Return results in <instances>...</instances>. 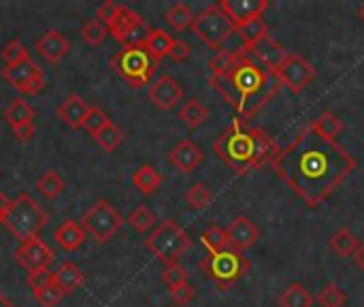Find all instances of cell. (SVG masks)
I'll list each match as a JSON object with an SVG mask.
<instances>
[{
    "instance_id": "cell-1",
    "label": "cell",
    "mask_w": 364,
    "mask_h": 307,
    "mask_svg": "<svg viewBox=\"0 0 364 307\" xmlns=\"http://www.w3.org/2000/svg\"><path fill=\"white\" fill-rule=\"evenodd\" d=\"M271 167L305 205L316 209L358 169V160L335 139L303 128L279 150Z\"/></svg>"
},
{
    "instance_id": "cell-2",
    "label": "cell",
    "mask_w": 364,
    "mask_h": 307,
    "mask_svg": "<svg viewBox=\"0 0 364 307\" xmlns=\"http://www.w3.org/2000/svg\"><path fill=\"white\" fill-rule=\"evenodd\" d=\"M237 53L239 60L235 68H230L222 77H209V83L226 103L235 107L241 120L250 122L262 107H267L269 100L275 98L282 83L250 53H245L243 49H237Z\"/></svg>"
},
{
    "instance_id": "cell-3",
    "label": "cell",
    "mask_w": 364,
    "mask_h": 307,
    "mask_svg": "<svg viewBox=\"0 0 364 307\" xmlns=\"http://www.w3.org/2000/svg\"><path fill=\"white\" fill-rule=\"evenodd\" d=\"M213 152L237 175H245L262 169L264 165H271L279 154V145L264 128L252 126L247 120L237 115L230 126L215 139Z\"/></svg>"
},
{
    "instance_id": "cell-4",
    "label": "cell",
    "mask_w": 364,
    "mask_h": 307,
    "mask_svg": "<svg viewBox=\"0 0 364 307\" xmlns=\"http://www.w3.org/2000/svg\"><path fill=\"white\" fill-rule=\"evenodd\" d=\"M45 224H47V214L38 205V201L32 199L30 194L21 192L9 203L4 214V227L17 241L23 244L28 239H36Z\"/></svg>"
},
{
    "instance_id": "cell-5",
    "label": "cell",
    "mask_w": 364,
    "mask_h": 307,
    "mask_svg": "<svg viewBox=\"0 0 364 307\" xmlns=\"http://www.w3.org/2000/svg\"><path fill=\"white\" fill-rule=\"evenodd\" d=\"M145 248L166 267L175 265L192 248V239L186 229H181L173 218H168L149 233V237L145 239Z\"/></svg>"
},
{
    "instance_id": "cell-6",
    "label": "cell",
    "mask_w": 364,
    "mask_h": 307,
    "mask_svg": "<svg viewBox=\"0 0 364 307\" xmlns=\"http://www.w3.org/2000/svg\"><path fill=\"white\" fill-rule=\"evenodd\" d=\"M200 271L218 284V288L228 291L232 288L241 278H245V274L250 271L252 263L247 256H243L241 252L226 248L222 252H213L207 254L200 263H198Z\"/></svg>"
},
{
    "instance_id": "cell-7",
    "label": "cell",
    "mask_w": 364,
    "mask_h": 307,
    "mask_svg": "<svg viewBox=\"0 0 364 307\" xmlns=\"http://www.w3.org/2000/svg\"><path fill=\"white\" fill-rule=\"evenodd\" d=\"M158 60L145 49V45H134V47H124L111 58L113 71L130 83V88L139 90L147 85L158 68Z\"/></svg>"
},
{
    "instance_id": "cell-8",
    "label": "cell",
    "mask_w": 364,
    "mask_h": 307,
    "mask_svg": "<svg viewBox=\"0 0 364 307\" xmlns=\"http://www.w3.org/2000/svg\"><path fill=\"white\" fill-rule=\"evenodd\" d=\"M207 47L222 51V45L235 34V26L232 21L224 15V11L218 4H209L205 6L196 17L194 24L190 28Z\"/></svg>"
},
{
    "instance_id": "cell-9",
    "label": "cell",
    "mask_w": 364,
    "mask_h": 307,
    "mask_svg": "<svg viewBox=\"0 0 364 307\" xmlns=\"http://www.w3.org/2000/svg\"><path fill=\"white\" fill-rule=\"evenodd\" d=\"M124 224V218L119 212L105 199L96 201L81 218V227L87 235H92L94 241L107 244Z\"/></svg>"
},
{
    "instance_id": "cell-10",
    "label": "cell",
    "mask_w": 364,
    "mask_h": 307,
    "mask_svg": "<svg viewBox=\"0 0 364 307\" xmlns=\"http://www.w3.org/2000/svg\"><path fill=\"white\" fill-rule=\"evenodd\" d=\"M109 34L122 43L124 47H134V45H145L151 28L143 21V17L139 13H134L130 6L119 4L115 17L107 24Z\"/></svg>"
},
{
    "instance_id": "cell-11",
    "label": "cell",
    "mask_w": 364,
    "mask_h": 307,
    "mask_svg": "<svg viewBox=\"0 0 364 307\" xmlns=\"http://www.w3.org/2000/svg\"><path fill=\"white\" fill-rule=\"evenodd\" d=\"M275 77L279 79L282 85H286L290 92L301 94L316 77L318 71L311 62H307L303 56L299 53H288L286 60L282 62V66L275 71Z\"/></svg>"
},
{
    "instance_id": "cell-12",
    "label": "cell",
    "mask_w": 364,
    "mask_h": 307,
    "mask_svg": "<svg viewBox=\"0 0 364 307\" xmlns=\"http://www.w3.org/2000/svg\"><path fill=\"white\" fill-rule=\"evenodd\" d=\"M2 79L9 81L13 88H17L26 96H34V94L43 92V88H45V75H43L41 66L32 60L15 64V66H4Z\"/></svg>"
},
{
    "instance_id": "cell-13",
    "label": "cell",
    "mask_w": 364,
    "mask_h": 307,
    "mask_svg": "<svg viewBox=\"0 0 364 307\" xmlns=\"http://www.w3.org/2000/svg\"><path fill=\"white\" fill-rule=\"evenodd\" d=\"M15 261L28 271H41V269H49L51 261H53V250L43 241V239H28L23 244H19V248L15 250Z\"/></svg>"
},
{
    "instance_id": "cell-14",
    "label": "cell",
    "mask_w": 364,
    "mask_h": 307,
    "mask_svg": "<svg viewBox=\"0 0 364 307\" xmlns=\"http://www.w3.org/2000/svg\"><path fill=\"white\" fill-rule=\"evenodd\" d=\"M218 6L224 11V15L232 21L235 28H241L262 17L264 11L271 6V2L269 0H220Z\"/></svg>"
},
{
    "instance_id": "cell-15",
    "label": "cell",
    "mask_w": 364,
    "mask_h": 307,
    "mask_svg": "<svg viewBox=\"0 0 364 307\" xmlns=\"http://www.w3.org/2000/svg\"><path fill=\"white\" fill-rule=\"evenodd\" d=\"M149 100L162 109V111H171L177 107V103H181L183 98V88L177 83V79H173L171 75H162L160 79H156L151 85H149V92H147Z\"/></svg>"
},
{
    "instance_id": "cell-16",
    "label": "cell",
    "mask_w": 364,
    "mask_h": 307,
    "mask_svg": "<svg viewBox=\"0 0 364 307\" xmlns=\"http://www.w3.org/2000/svg\"><path fill=\"white\" fill-rule=\"evenodd\" d=\"M260 239V229L256 222H252L245 216H237L230 224H228V246L237 252H247L252 246H256V241Z\"/></svg>"
},
{
    "instance_id": "cell-17",
    "label": "cell",
    "mask_w": 364,
    "mask_h": 307,
    "mask_svg": "<svg viewBox=\"0 0 364 307\" xmlns=\"http://www.w3.org/2000/svg\"><path fill=\"white\" fill-rule=\"evenodd\" d=\"M245 53H250L260 66H264L269 73H273L275 75V71L282 66V62L286 60V56H288V51L282 47V43H277L271 34L269 36H264L258 45H254L252 49H243Z\"/></svg>"
},
{
    "instance_id": "cell-18",
    "label": "cell",
    "mask_w": 364,
    "mask_h": 307,
    "mask_svg": "<svg viewBox=\"0 0 364 307\" xmlns=\"http://www.w3.org/2000/svg\"><path fill=\"white\" fill-rule=\"evenodd\" d=\"M203 160H205V154H203V150L192 141V139H183V141H179L171 152H168V162L177 169V171H181V173H192V171H196L200 165H203Z\"/></svg>"
},
{
    "instance_id": "cell-19",
    "label": "cell",
    "mask_w": 364,
    "mask_h": 307,
    "mask_svg": "<svg viewBox=\"0 0 364 307\" xmlns=\"http://www.w3.org/2000/svg\"><path fill=\"white\" fill-rule=\"evenodd\" d=\"M68 51H70V43H68V38H66L60 30H47V32L36 41V53H38L43 60L51 62V64L60 62Z\"/></svg>"
},
{
    "instance_id": "cell-20",
    "label": "cell",
    "mask_w": 364,
    "mask_h": 307,
    "mask_svg": "<svg viewBox=\"0 0 364 307\" xmlns=\"http://www.w3.org/2000/svg\"><path fill=\"white\" fill-rule=\"evenodd\" d=\"M92 105H87L79 94H68L60 105H58V118L70 128V130H79L83 128V120L87 115Z\"/></svg>"
},
{
    "instance_id": "cell-21",
    "label": "cell",
    "mask_w": 364,
    "mask_h": 307,
    "mask_svg": "<svg viewBox=\"0 0 364 307\" xmlns=\"http://www.w3.org/2000/svg\"><path fill=\"white\" fill-rule=\"evenodd\" d=\"M53 241L64 250V252H75L85 244V231L79 222L66 220L53 231Z\"/></svg>"
},
{
    "instance_id": "cell-22",
    "label": "cell",
    "mask_w": 364,
    "mask_h": 307,
    "mask_svg": "<svg viewBox=\"0 0 364 307\" xmlns=\"http://www.w3.org/2000/svg\"><path fill=\"white\" fill-rule=\"evenodd\" d=\"M83 282H85L83 271L79 269V265H75V263H70V261L62 263V265L53 271V284H55L64 295L75 293L77 288L83 286Z\"/></svg>"
},
{
    "instance_id": "cell-23",
    "label": "cell",
    "mask_w": 364,
    "mask_h": 307,
    "mask_svg": "<svg viewBox=\"0 0 364 307\" xmlns=\"http://www.w3.org/2000/svg\"><path fill=\"white\" fill-rule=\"evenodd\" d=\"M328 248L339 256V259H348V256H354V252L360 248V239L354 235V231L352 229H348V227H341V229H337L331 237H328Z\"/></svg>"
},
{
    "instance_id": "cell-24",
    "label": "cell",
    "mask_w": 364,
    "mask_h": 307,
    "mask_svg": "<svg viewBox=\"0 0 364 307\" xmlns=\"http://www.w3.org/2000/svg\"><path fill=\"white\" fill-rule=\"evenodd\" d=\"M162 182H164L162 173H160L156 167H151V165H141V167L132 173V184H134V188H136L141 194H145V197L154 194V192L162 186Z\"/></svg>"
},
{
    "instance_id": "cell-25",
    "label": "cell",
    "mask_w": 364,
    "mask_h": 307,
    "mask_svg": "<svg viewBox=\"0 0 364 307\" xmlns=\"http://www.w3.org/2000/svg\"><path fill=\"white\" fill-rule=\"evenodd\" d=\"M235 34H239L243 47L241 49H252L254 45H258L264 36H269V26L262 17L241 26V28H235Z\"/></svg>"
},
{
    "instance_id": "cell-26",
    "label": "cell",
    "mask_w": 364,
    "mask_h": 307,
    "mask_svg": "<svg viewBox=\"0 0 364 307\" xmlns=\"http://www.w3.org/2000/svg\"><path fill=\"white\" fill-rule=\"evenodd\" d=\"M34 118H36L34 107L30 103H26L21 96L13 98L6 105V109H4V120L11 124V128L13 126H19V124H26V122H34Z\"/></svg>"
},
{
    "instance_id": "cell-27",
    "label": "cell",
    "mask_w": 364,
    "mask_h": 307,
    "mask_svg": "<svg viewBox=\"0 0 364 307\" xmlns=\"http://www.w3.org/2000/svg\"><path fill=\"white\" fill-rule=\"evenodd\" d=\"M207 118H209V109L200 103V100H196V98H190L188 103H183L181 105V109H179V120L188 126V128H198V126H203L205 122H207Z\"/></svg>"
},
{
    "instance_id": "cell-28",
    "label": "cell",
    "mask_w": 364,
    "mask_h": 307,
    "mask_svg": "<svg viewBox=\"0 0 364 307\" xmlns=\"http://www.w3.org/2000/svg\"><path fill=\"white\" fill-rule=\"evenodd\" d=\"M307 128L314 130L316 135L324 137V139H335L343 130V124H341V120L333 111H324L322 115H318L316 120H311L307 124Z\"/></svg>"
},
{
    "instance_id": "cell-29",
    "label": "cell",
    "mask_w": 364,
    "mask_h": 307,
    "mask_svg": "<svg viewBox=\"0 0 364 307\" xmlns=\"http://www.w3.org/2000/svg\"><path fill=\"white\" fill-rule=\"evenodd\" d=\"M277 306L279 307H314V297L311 293L301 284V282H294L290 284L277 299Z\"/></svg>"
},
{
    "instance_id": "cell-30",
    "label": "cell",
    "mask_w": 364,
    "mask_h": 307,
    "mask_svg": "<svg viewBox=\"0 0 364 307\" xmlns=\"http://www.w3.org/2000/svg\"><path fill=\"white\" fill-rule=\"evenodd\" d=\"M171 45H173V36H171L166 30H162V28H151V32H149V36H147V41H145V49H147L158 62H160L162 58L168 56Z\"/></svg>"
},
{
    "instance_id": "cell-31",
    "label": "cell",
    "mask_w": 364,
    "mask_h": 307,
    "mask_svg": "<svg viewBox=\"0 0 364 307\" xmlns=\"http://www.w3.org/2000/svg\"><path fill=\"white\" fill-rule=\"evenodd\" d=\"M64 188H66V184H64V179H62V175L58 173V171H45L41 177H38V182H36V190L45 197V199H49V201H53V199H58L62 192H64Z\"/></svg>"
},
{
    "instance_id": "cell-32",
    "label": "cell",
    "mask_w": 364,
    "mask_h": 307,
    "mask_svg": "<svg viewBox=\"0 0 364 307\" xmlns=\"http://www.w3.org/2000/svg\"><path fill=\"white\" fill-rule=\"evenodd\" d=\"M194 13H192V9L188 6V4H183V2H177V4H173L166 13H164V21L171 26V28H175V30H186V28H192V24H194Z\"/></svg>"
},
{
    "instance_id": "cell-33",
    "label": "cell",
    "mask_w": 364,
    "mask_h": 307,
    "mask_svg": "<svg viewBox=\"0 0 364 307\" xmlns=\"http://www.w3.org/2000/svg\"><path fill=\"white\" fill-rule=\"evenodd\" d=\"M200 241H203V246L209 250V254L222 252V250L230 248V246H228V231L222 229V227H218V224L207 227V229L203 231V235H200Z\"/></svg>"
},
{
    "instance_id": "cell-34",
    "label": "cell",
    "mask_w": 364,
    "mask_h": 307,
    "mask_svg": "<svg viewBox=\"0 0 364 307\" xmlns=\"http://www.w3.org/2000/svg\"><path fill=\"white\" fill-rule=\"evenodd\" d=\"M211 201H213V192L209 190V186L205 182H194L186 192V203L196 212L207 209L211 205Z\"/></svg>"
},
{
    "instance_id": "cell-35",
    "label": "cell",
    "mask_w": 364,
    "mask_h": 307,
    "mask_svg": "<svg viewBox=\"0 0 364 307\" xmlns=\"http://www.w3.org/2000/svg\"><path fill=\"white\" fill-rule=\"evenodd\" d=\"M128 224H130V229L134 231V233H147V231H151L154 229V224H156V216H154V212L149 209V207H145V205H139L136 209H132L130 214H128V220H126Z\"/></svg>"
},
{
    "instance_id": "cell-36",
    "label": "cell",
    "mask_w": 364,
    "mask_h": 307,
    "mask_svg": "<svg viewBox=\"0 0 364 307\" xmlns=\"http://www.w3.org/2000/svg\"><path fill=\"white\" fill-rule=\"evenodd\" d=\"M0 56L4 60V66H15V64H21V62H28L30 60V51H28V47L19 38H11L2 47Z\"/></svg>"
},
{
    "instance_id": "cell-37",
    "label": "cell",
    "mask_w": 364,
    "mask_h": 307,
    "mask_svg": "<svg viewBox=\"0 0 364 307\" xmlns=\"http://www.w3.org/2000/svg\"><path fill=\"white\" fill-rule=\"evenodd\" d=\"M107 36H109V28H107L102 21H98L96 17H94V19H87V21L83 24V28H81V38H83L87 45H92V47L102 45Z\"/></svg>"
},
{
    "instance_id": "cell-38",
    "label": "cell",
    "mask_w": 364,
    "mask_h": 307,
    "mask_svg": "<svg viewBox=\"0 0 364 307\" xmlns=\"http://www.w3.org/2000/svg\"><path fill=\"white\" fill-rule=\"evenodd\" d=\"M237 60H239V53H237V51H226V49L218 51V53L209 60V64H207L209 71H211V77H222V75H226L230 68H235Z\"/></svg>"
},
{
    "instance_id": "cell-39",
    "label": "cell",
    "mask_w": 364,
    "mask_h": 307,
    "mask_svg": "<svg viewBox=\"0 0 364 307\" xmlns=\"http://www.w3.org/2000/svg\"><path fill=\"white\" fill-rule=\"evenodd\" d=\"M122 139H124V135H122V130H119L113 122H109V124L94 137V141H96L107 154L115 152V150L122 145Z\"/></svg>"
},
{
    "instance_id": "cell-40",
    "label": "cell",
    "mask_w": 364,
    "mask_h": 307,
    "mask_svg": "<svg viewBox=\"0 0 364 307\" xmlns=\"http://www.w3.org/2000/svg\"><path fill=\"white\" fill-rule=\"evenodd\" d=\"M318 303L322 307H346L348 306V295L343 293V288L339 284L331 282L318 293Z\"/></svg>"
},
{
    "instance_id": "cell-41",
    "label": "cell",
    "mask_w": 364,
    "mask_h": 307,
    "mask_svg": "<svg viewBox=\"0 0 364 307\" xmlns=\"http://www.w3.org/2000/svg\"><path fill=\"white\" fill-rule=\"evenodd\" d=\"M32 297H34V301H36L41 307H55L60 301H62L64 293H62V291L51 282V284H47V286H43V288L34 291V293H32Z\"/></svg>"
},
{
    "instance_id": "cell-42",
    "label": "cell",
    "mask_w": 364,
    "mask_h": 307,
    "mask_svg": "<svg viewBox=\"0 0 364 307\" xmlns=\"http://www.w3.org/2000/svg\"><path fill=\"white\" fill-rule=\"evenodd\" d=\"M109 122H111V120H109V115H107L102 109L90 107V111H87V115H85V120H83V128H85L92 137H96Z\"/></svg>"
},
{
    "instance_id": "cell-43",
    "label": "cell",
    "mask_w": 364,
    "mask_h": 307,
    "mask_svg": "<svg viewBox=\"0 0 364 307\" xmlns=\"http://www.w3.org/2000/svg\"><path fill=\"white\" fill-rule=\"evenodd\" d=\"M162 280L168 288H175V286H181V284H188V271L175 263V265H166L164 271H162Z\"/></svg>"
},
{
    "instance_id": "cell-44",
    "label": "cell",
    "mask_w": 364,
    "mask_h": 307,
    "mask_svg": "<svg viewBox=\"0 0 364 307\" xmlns=\"http://www.w3.org/2000/svg\"><path fill=\"white\" fill-rule=\"evenodd\" d=\"M168 293H171V299H173V301H175V303H177L179 307L190 306V303L196 299V291H194L190 284L175 286V288H171Z\"/></svg>"
},
{
    "instance_id": "cell-45",
    "label": "cell",
    "mask_w": 364,
    "mask_h": 307,
    "mask_svg": "<svg viewBox=\"0 0 364 307\" xmlns=\"http://www.w3.org/2000/svg\"><path fill=\"white\" fill-rule=\"evenodd\" d=\"M190 53H192V47H190V43L188 41H183V38H173V45H171V51H168V58L173 60V62H186L188 58H190Z\"/></svg>"
},
{
    "instance_id": "cell-46",
    "label": "cell",
    "mask_w": 364,
    "mask_h": 307,
    "mask_svg": "<svg viewBox=\"0 0 364 307\" xmlns=\"http://www.w3.org/2000/svg\"><path fill=\"white\" fill-rule=\"evenodd\" d=\"M51 282H53V274L49 269H41V271L28 274V286H30L32 293L43 288V286H47V284H51Z\"/></svg>"
},
{
    "instance_id": "cell-47",
    "label": "cell",
    "mask_w": 364,
    "mask_h": 307,
    "mask_svg": "<svg viewBox=\"0 0 364 307\" xmlns=\"http://www.w3.org/2000/svg\"><path fill=\"white\" fill-rule=\"evenodd\" d=\"M11 132H13V137H15L19 143H28V141H32V137L36 135V126H34V122H26V124L13 126Z\"/></svg>"
},
{
    "instance_id": "cell-48",
    "label": "cell",
    "mask_w": 364,
    "mask_h": 307,
    "mask_svg": "<svg viewBox=\"0 0 364 307\" xmlns=\"http://www.w3.org/2000/svg\"><path fill=\"white\" fill-rule=\"evenodd\" d=\"M117 6L119 4H115L113 0H107V2H102L100 6H98V11H96V19L98 21H102L105 26L115 17V13H117Z\"/></svg>"
},
{
    "instance_id": "cell-49",
    "label": "cell",
    "mask_w": 364,
    "mask_h": 307,
    "mask_svg": "<svg viewBox=\"0 0 364 307\" xmlns=\"http://www.w3.org/2000/svg\"><path fill=\"white\" fill-rule=\"evenodd\" d=\"M352 259H354L356 267H358V269H363V271H364V241L360 244V248H358V250L354 252V256H352Z\"/></svg>"
},
{
    "instance_id": "cell-50",
    "label": "cell",
    "mask_w": 364,
    "mask_h": 307,
    "mask_svg": "<svg viewBox=\"0 0 364 307\" xmlns=\"http://www.w3.org/2000/svg\"><path fill=\"white\" fill-rule=\"evenodd\" d=\"M0 307H15V303H13L6 295H2V293H0Z\"/></svg>"
},
{
    "instance_id": "cell-51",
    "label": "cell",
    "mask_w": 364,
    "mask_h": 307,
    "mask_svg": "<svg viewBox=\"0 0 364 307\" xmlns=\"http://www.w3.org/2000/svg\"><path fill=\"white\" fill-rule=\"evenodd\" d=\"M6 207H9V205H0V224H4V214H6Z\"/></svg>"
},
{
    "instance_id": "cell-52",
    "label": "cell",
    "mask_w": 364,
    "mask_h": 307,
    "mask_svg": "<svg viewBox=\"0 0 364 307\" xmlns=\"http://www.w3.org/2000/svg\"><path fill=\"white\" fill-rule=\"evenodd\" d=\"M9 203H11V201H9V199H6V197L0 192V205H9Z\"/></svg>"
},
{
    "instance_id": "cell-53",
    "label": "cell",
    "mask_w": 364,
    "mask_h": 307,
    "mask_svg": "<svg viewBox=\"0 0 364 307\" xmlns=\"http://www.w3.org/2000/svg\"><path fill=\"white\" fill-rule=\"evenodd\" d=\"M358 15H360V19H363V21H364V4H363V6H360V11H358Z\"/></svg>"
}]
</instances>
